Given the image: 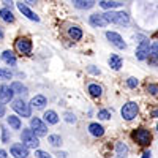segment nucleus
Masks as SVG:
<instances>
[{"mask_svg": "<svg viewBox=\"0 0 158 158\" xmlns=\"http://www.w3.org/2000/svg\"><path fill=\"white\" fill-rule=\"evenodd\" d=\"M103 16L106 18L108 22H114L117 25H127L130 22L128 15L123 13V11H108V13H104Z\"/></svg>", "mask_w": 158, "mask_h": 158, "instance_id": "f257e3e1", "label": "nucleus"}, {"mask_svg": "<svg viewBox=\"0 0 158 158\" xmlns=\"http://www.w3.org/2000/svg\"><path fill=\"white\" fill-rule=\"evenodd\" d=\"M21 139H22V144H24V146L27 147V149H36V147H38V144H40V141H38L36 135L32 131V128L24 130Z\"/></svg>", "mask_w": 158, "mask_h": 158, "instance_id": "f03ea898", "label": "nucleus"}, {"mask_svg": "<svg viewBox=\"0 0 158 158\" xmlns=\"http://www.w3.org/2000/svg\"><path fill=\"white\" fill-rule=\"evenodd\" d=\"M120 112H122V117L125 118V120H133V118H136V115L139 112V106L135 101H128L127 104H123Z\"/></svg>", "mask_w": 158, "mask_h": 158, "instance_id": "7ed1b4c3", "label": "nucleus"}, {"mask_svg": "<svg viewBox=\"0 0 158 158\" xmlns=\"http://www.w3.org/2000/svg\"><path fill=\"white\" fill-rule=\"evenodd\" d=\"M131 136H133V139H135L138 144H141V146H147V144H150V141H152L150 131L146 130V128H138Z\"/></svg>", "mask_w": 158, "mask_h": 158, "instance_id": "20e7f679", "label": "nucleus"}, {"mask_svg": "<svg viewBox=\"0 0 158 158\" xmlns=\"http://www.w3.org/2000/svg\"><path fill=\"white\" fill-rule=\"evenodd\" d=\"M15 48H16V51L19 52V54L29 56L30 52H32V41H30L29 38H25V36H21V38L16 40Z\"/></svg>", "mask_w": 158, "mask_h": 158, "instance_id": "39448f33", "label": "nucleus"}, {"mask_svg": "<svg viewBox=\"0 0 158 158\" xmlns=\"http://www.w3.org/2000/svg\"><path fill=\"white\" fill-rule=\"evenodd\" d=\"M13 109H15L19 115H22V117H30V106L25 101H22V100H15L13 101Z\"/></svg>", "mask_w": 158, "mask_h": 158, "instance_id": "423d86ee", "label": "nucleus"}, {"mask_svg": "<svg viewBox=\"0 0 158 158\" xmlns=\"http://www.w3.org/2000/svg\"><path fill=\"white\" fill-rule=\"evenodd\" d=\"M30 128H32V131H33L36 136H44L48 133L46 125L41 122V118H38V117H35V118H32V120H30Z\"/></svg>", "mask_w": 158, "mask_h": 158, "instance_id": "0eeeda50", "label": "nucleus"}, {"mask_svg": "<svg viewBox=\"0 0 158 158\" xmlns=\"http://www.w3.org/2000/svg\"><path fill=\"white\" fill-rule=\"evenodd\" d=\"M106 38L109 40V41H111L115 48H118V49H125V48H127V44H125V41L122 40V36L118 35V33H115V32H108V33H106Z\"/></svg>", "mask_w": 158, "mask_h": 158, "instance_id": "6e6552de", "label": "nucleus"}, {"mask_svg": "<svg viewBox=\"0 0 158 158\" xmlns=\"http://www.w3.org/2000/svg\"><path fill=\"white\" fill-rule=\"evenodd\" d=\"M11 155L15 158H25V156H29V149L24 144H15L11 147Z\"/></svg>", "mask_w": 158, "mask_h": 158, "instance_id": "1a4fd4ad", "label": "nucleus"}, {"mask_svg": "<svg viewBox=\"0 0 158 158\" xmlns=\"http://www.w3.org/2000/svg\"><path fill=\"white\" fill-rule=\"evenodd\" d=\"M13 95H15V92H13V89L10 85H2V87H0V103H2V104L11 101Z\"/></svg>", "mask_w": 158, "mask_h": 158, "instance_id": "9d476101", "label": "nucleus"}, {"mask_svg": "<svg viewBox=\"0 0 158 158\" xmlns=\"http://www.w3.org/2000/svg\"><path fill=\"white\" fill-rule=\"evenodd\" d=\"M136 57L138 60H146L149 57V40H142L138 51H136Z\"/></svg>", "mask_w": 158, "mask_h": 158, "instance_id": "9b49d317", "label": "nucleus"}, {"mask_svg": "<svg viewBox=\"0 0 158 158\" xmlns=\"http://www.w3.org/2000/svg\"><path fill=\"white\" fill-rule=\"evenodd\" d=\"M18 8H19V11L22 13V15H24V16H27L30 21H40V18L35 15V13H33L29 6H25L22 2H21V3H18Z\"/></svg>", "mask_w": 158, "mask_h": 158, "instance_id": "f8f14e48", "label": "nucleus"}, {"mask_svg": "<svg viewBox=\"0 0 158 158\" xmlns=\"http://www.w3.org/2000/svg\"><path fill=\"white\" fill-rule=\"evenodd\" d=\"M90 24L94 25V27H104V25L108 24V21L103 15H92L90 16Z\"/></svg>", "mask_w": 158, "mask_h": 158, "instance_id": "ddd939ff", "label": "nucleus"}, {"mask_svg": "<svg viewBox=\"0 0 158 158\" xmlns=\"http://www.w3.org/2000/svg\"><path fill=\"white\" fill-rule=\"evenodd\" d=\"M89 131H90V135H94L95 138H101L104 135V128L98 123H90L89 125Z\"/></svg>", "mask_w": 158, "mask_h": 158, "instance_id": "4468645a", "label": "nucleus"}, {"mask_svg": "<svg viewBox=\"0 0 158 158\" xmlns=\"http://www.w3.org/2000/svg\"><path fill=\"white\" fill-rule=\"evenodd\" d=\"M30 104H32L33 108H36V109H43V108L46 106V98H44L43 95H36V97L32 98Z\"/></svg>", "mask_w": 158, "mask_h": 158, "instance_id": "2eb2a0df", "label": "nucleus"}, {"mask_svg": "<svg viewBox=\"0 0 158 158\" xmlns=\"http://www.w3.org/2000/svg\"><path fill=\"white\" fill-rule=\"evenodd\" d=\"M73 5L81 10H89L94 6V0H73Z\"/></svg>", "mask_w": 158, "mask_h": 158, "instance_id": "dca6fc26", "label": "nucleus"}, {"mask_svg": "<svg viewBox=\"0 0 158 158\" xmlns=\"http://www.w3.org/2000/svg\"><path fill=\"white\" fill-rule=\"evenodd\" d=\"M2 60L6 62L8 65H11V67H15V65H16V57H15V54H13L11 51H5L3 52V54H2Z\"/></svg>", "mask_w": 158, "mask_h": 158, "instance_id": "f3484780", "label": "nucleus"}, {"mask_svg": "<svg viewBox=\"0 0 158 158\" xmlns=\"http://www.w3.org/2000/svg\"><path fill=\"white\" fill-rule=\"evenodd\" d=\"M44 120H46L48 123H51V125H56V123L59 122V115H57L54 111H46V112H44Z\"/></svg>", "mask_w": 158, "mask_h": 158, "instance_id": "a211bd4d", "label": "nucleus"}, {"mask_svg": "<svg viewBox=\"0 0 158 158\" xmlns=\"http://www.w3.org/2000/svg\"><path fill=\"white\" fill-rule=\"evenodd\" d=\"M0 18H2L5 22H13V21H15V15H13L11 10H8V8H2V10H0Z\"/></svg>", "mask_w": 158, "mask_h": 158, "instance_id": "6ab92c4d", "label": "nucleus"}, {"mask_svg": "<svg viewBox=\"0 0 158 158\" xmlns=\"http://www.w3.org/2000/svg\"><path fill=\"white\" fill-rule=\"evenodd\" d=\"M109 65H111L112 70H120V67H122V59L114 54V56L109 57Z\"/></svg>", "mask_w": 158, "mask_h": 158, "instance_id": "aec40b11", "label": "nucleus"}, {"mask_svg": "<svg viewBox=\"0 0 158 158\" xmlns=\"http://www.w3.org/2000/svg\"><path fill=\"white\" fill-rule=\"evenodd\" d=\"M68 35L74 40V41H77V40L82 38V30L79 29V27H70L68 29Z\"/></svg>", "mask_w": 158, "mask_h": 158, "instance_id": "412c9836", "label": "nucleus"}, {"mask_svg": "<svg viewBox=\"0 0 158 158\" xmlns=\"http://www.w3.org/2000/svg\"><path fill=\"white\" fill-rule=\"evenodd\" d=\"M89 92H90V95L95 97V98L101 97V94H103V90H101V87L98 84H90L89 85Z\"/></svg>", "mask_w": 158, "mask_h": 158, "instance_id": "4be33fe9", "label": "nucleus"}, {"mask_svg": "<svg viewBox=\"0 0 158 158\" xmlns=\"http://www.w3.org/2000/svg\"><path fill=\"white\" fill-rule=\"evenodd\" d=\"M8 125H10L11 128H15V130H19V128H21V120H19V117L10 115V117H8Z\"/></svg>", "mask_w": 158, "mask_h": 158, "instance_id": "5701e85b", "label": "nucleus"}, {"mask_svg": "<svg viewBox=\"0 0 158 158\" xmlns=\"http://www.w3.org/2000/svg\"><path fill=\"white\" fill-rule=\"evenodd\" d=\"M11 89H13L15 94H27V87L22 85L21 82H13L11 84Z\"/></svg>", "mask_w": 158, "mask_h": 158, "instance_id": "b1692460", "label": "nucleus"}, {"mask_svg": "<svg viewBox=\"0 0 158 158\" xmlns=\"http://www.w3.org/2000/svg\"><path fill=\"white\" fill-rule=\"evenodd\" d=\"M127 153H128V147L125 146L123 142H118L117 144V155H118V158H125Z\"/></svg>", "mask_w": 158, "mask_h": 158, "instance_id": "393cba45", "label": "nucleus"}, {"mask_svg": "<svg viewBox=\"0 0 158 158\" xmlns=\"http://www.w3.org/2000/svg\"><path fill=\"white\" fill-rule=\"evenodd\" d=\"M101 8L104 10H111V8H117V6H120L122 3H118V2H112V0H103V2L100 3Z\"/></svg>", "mask_w": 158, "mask_h": 158, "instance_id": "a878e982", "label": "nucleus"}, {"mask_svg": "<svg viewBox=\"0 0 158 158\" xmlns=\"http://www.w3.org/2000/svg\"><path fill=\"white\" fill-rule=\"evenodd\" d=\"M48 141H49V142L52 144V146H56V147H57V146H60V144H62V138H60L59 135H51V136L48 138Z\"/></svg>", "mask_w": 158, "mask_h": 158, "instance_id": "bb28decb", "label": "nucleus"}, {"mask_svg": "<svg viewBox=\"0 0 158 158\" xmlns=\"http://www.w3.org/2000/svg\"><path fill=\"white\" fill-rule=\"evenodd\" d=\"M11 71L10 70H5V68H0V79L5 81V79H11Z\"/></svg>", "mask_w": 158, "mask_h": 158, "instance_id": "cd10ccee", "label": "nucleus"}, {"mask_svg": "<svg viewBox=\"0 0 158 158\" xmlns=\"http://www.w3.org/2000/svg\"><path fill=\"white\" fill-rule=\"evenodd\" d=\"M98 117L101 118V120H108V118L111 117V112L106 111V109H101V111L98 112Z\"/></svg>", "mask_w": 158, "mask_h": 158, "instance_id": "c85d7f7f", "label": "nucleus"}, {"mask_svg": "<svg viewBox=\"0 0 158 158\" xmlns=\"http://www.w3.org/2000/svg\"><path fill=\"white\" fill-rule=\"evenodd\" d=\"M147 92L150 95H158V85L156 84H149L147 85Z\"/></svg>", "mask_w": 158, "mask_h": 158, "instance_id": "c756f323", "label": "nucleus"}, {"mask_svg": "<svg viewBox=\"0 0 158 158\" xmlns=\"http://www.w3.org/2000/svg\"><path fill=\"white\" fill-rule=\"evenodd\" d=\"M150 54L153 57H158V41H155L152 46H150Z\"/></svg>", "mask_w": 158, "mask_h": 158, "instance_id": "7c9ffc66", "label": "nucleus"}, {"mask_svg": "<svg viewBox=\"0 0 158 158\" xmlns=\"http://www.w3.org/2000/svg\"><path fill=\"white\" fill-rule=\"evenodd\" d=\"M65 120H67L68 123H74V122H76V117H74V114L67 112V114H65Z\"/></svg>", "mask_w": 158, "mask_h": 158, "instance_id": "2f4dec72", "label": "nucleus"}, {"mask_svg": "<svg viewBox=\"0 0 158 158\" xmlns=\"http://www.w3.org/2000/svg\"><path fill=\"white\" fill-rule=\"evenodd\" d=\"M35 155H36V158H52L49 153H46V152H43V150H36Z\"/></svg>", "mask_w": 158, "mask_h": 158, "instance_id": "473e14b6", "label": "nucleus"}, {"mask_svg": "<svg viewBox=\"0 0 158 158\" xmlns=\"http://www.w3.org/2000/svg\"><path fill=\"white\" fill-rule=\"evenodd\" d=\"M127 84H128V87H131V89H135V87L138 85V79H136V77H130L128 81H127Z\"/></svg>", "mask_w": 158, "mask_h": 158, "instance_id": "72a5a7b5", "label": "nucleus"}, {"mask_svg": "<svg viewBox=\"0 0 158 158\" xmlns=\"http://www.w3.org/2000/svg\"><path fill=\"white\" fill-rule=\"evenodd\" d=\"M3 115H5V106L0 103V117H3Z\"/></svg>", "mask_w": 158, "mask_h": 158, "instance_id": "f704fd0d", "label": "nucleus"}, {"mask_svg": "<svg viewBox=\"0 0 158 158\" xmlns=\"http://www.w3.org/2000/svg\"><path fill=\"white\" fill-rule=\"evenodd\" d=\"M2 2H5V5H6V6H10V8L13 6V2H11V0H2Z\"/></svg>", "mask_w": 158, "mask_h": 158, "instance_id": "c9c22d12", "label": "nucleus"}, {"mask_svg": "<svg viewBox=\"0 0 158 158\" xmlns=\"http://www.w3.org/2000/svg\"><path fill=\"white\" fill-rule=\"evenodd\" d=\"M57 156H59V158H67V153H65V152H59Z\"/></svg>", "mask_w": 158, "mask_h": 158, "instance_id": "e433bc0d", "label": "nucleus"}, {"mask_svg": "<svg viewBox=\"0 0 158 158\" xmlns=\"http://www.w3.org/2000/svg\"><path fill=\"white\" fill-rule=\"evenodd\" d=\"M0 158H6V152L5 150H0Z\"/></svg>", "mask_w": 158, "mask_h": 158, "instance_id": "4c0bfd02", "label": "nucleus"}, {"mask_svg": "<svg viewBox=\"0 0 158 158\" xmlns=\"http://www.w3.org/2000/svg\"><path fill=\"white\" fill-rule=\"evenodd\" d=\"M25 2H27L29 5H35V3L38 2V0H25Z\"/></svg>", "mask_w": 158, "mask_h": 158, "instance_id": "58836bf2", "label": "nucleus"}, {"mask_svg": "<svg viewBox=\"0 0 158 158\" xmlns=\"http://www.w3.org/2000/svg\"><path fill=\"white\" fill-rule=\"evenodd\" d=\"M142 158H150V152H144L142 153Z\"/></svg>", "mask_w": 158, "mask_h": 158, "instance_id": "ea45409f", "label": "nucleus"}, {"mask_svg": "<svg viewBox=\"0 0 158 158\" xmlns=\"http://www.w3.org/2000/svg\"><path fill=\"white\" fill-rule=\"evenodd\" d=\"M152 115H153V117H158V109H156V111H153V112H152Z\"/></svg>", "mask_w": 158, "mask_h": 158, "instance_id": "a19ab883", "label": "nucleus"}, {"mask_svg": "<svg viewBox=\"0 0 158 158\" xmlns=\"http://www.w3.org/2000/svg\"><path fill=\"white\" fill-rule=\"evenodd\" d=\"M3 38V30H2V27H0V40Z\"/></svg>", "mask_w": 158, "mask_h": 158, "instance_id": "79ce46f5", "label": "nucleus"}, {"mask_svg": "<svg viewBox=\"0 0 158 158\" xmlns=\"http://www.w3.org/2000/svg\"><path fill=\"white\" fill-rule=\"evenodd\" d=\"M156 130H158V127H156Z\"/></svg>", "mask_w": 158, "mask_h": 158, "instance_id": "37998d69", "label": "nucleus"}, {"mask_svg": "<svg viewBox=\"0 0 158 158\" xmlns=\"http://www.w3.org/2000/svg\"><path fill=\"white\" fill-rule=\"evenodd\" d=\"M94 2H95V0H94Z\"/></svg>", "mask_w": 158, "mask_h": 158, "instance_id": "c03bdc74", "label": "nucleus"}]
</instances>
